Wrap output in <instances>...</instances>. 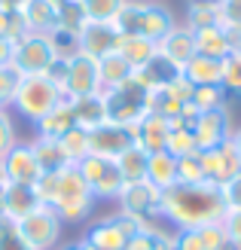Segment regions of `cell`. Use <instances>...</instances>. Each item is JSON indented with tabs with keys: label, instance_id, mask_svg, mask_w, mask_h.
<instances>
[{
	"label": "cell",
	"instance_id": "9",
	"mask_svg": "<svg viewBox=\"0 0 241 250\" xmlns=\"http://www.w3.org/2000/svg\"><path fill=\"white\" fill-rule=\"evenodd\" d=\"M19 232L31 250H61V241H65V223L46 205L19 220Z\"/></svg>",
	"mask_w": 241,
	"mask_h": 250
},
{
	"label": "cell",
	"instance_id": "25",
	"mask_svg": "<svg viewBox=\"0 0 241 250\" xmlns=\"http://www.w3.org/2000/svg\"><path fill=\"white\" fill-rule=\"evenodd\" d=\"M147 180L156 186L159 192H165L168 186L177 183V159L171 153H150L147 156Z\"/></svg>",
	"mask_w": 241,
	"mask_h": 250
},
{
	"label": "cell",
	"instance_id": "4",
	"mask_svg": "<svg viewBox=\"0 0 241 250\" xmlns=\"http://www.w3.org/2000/svg\"><path fill=\"white\" fill-rule=\"evenodd\" d=\"M150 95L153 92H150L137 77H131L129 83L116 85V89H104L101 92V101H104L107 122L134 128V125L150 113Z\"/></svg>",
	"mask_w": 241,
	"mask_h": 250
},
{
	"label": "cell",
	"instance_id": "13",
	"mask_svg": "<svg viewBox=\"0 0 241 250\" xmlns=\"http://www.w3.org/2000/svg\"><path fill=\"white\" fill-rule=\"evenodd\" d=\"M137 144L134 128L129 125H116V122H101L98 128L88 131V146H92L95 156H104V159H119L129 146Z\"/></svg>",
	"mask_w": 241,
	"mask_h": 250
},
{
	"label": "cell",
	"instance_id": "3",
	"mask_svg": "<svg viewBox=\"0 0 241 250\" xmlns=\"http://www.w3.org/2000/svg\"><path fill=\"white\" fill-rule=\"evenodd\" d=\"M95 202H98V198L92 195V189L86 186V180L80 177L77 168L58 171V177H55V195H52V202H49V208L61 217L65 226L86 223L88 217L95 214Z\"/></svg>",
	"mask_w": 241,
	"mask_h": 250
},
{
	"label": "cell",
	"instance_id": "41",
	"mask_svg": "<svg viewBox=\"0 0 241 250\" xmlns=\"http://www.w3.org/2000/svg\"><path fill=\"white\" fill-rule=\"evenodd\" d=\"M16 144H19L16 116H12V110H0V159H3Z\"/></svg>",
	"mask_w": 241,
	"mask_h": 250
},
{
	"label": "cell",
	"instance_id": "32",
	"mask_svg": "<svg viewBox=\"0 0 241 250\" xmlns=\"http://www.w3.org/2000/svg\"><path fill=\"white\" fill-rule=\"evenodd\" d=\"M58 141H61V149H65V156H67V162H70L73 168H77L80 162L92 153V146H88V131L80 128V125H73V128L65 137H58Z\"/></svg>",
	"mask_w": 241,
	"mask_h": 250
},
{
	"label": "cell",
	"instance_id": "29",
	"mask_svg": "<svg viewBox=\"0 0 241 250\" xmlns=\"http://www.w3.org/2000/svg\"><path fill=\"white\" fill-rule=\"evenodd\" d=\"M186 28L201 31L211 24H220V0H189L186 3Z\"/></svg>",
	"mask_w": 241,
	"mask_h": 250
},
{
	"label": "cell",
	"instance_id": "12",
	"mask_svg": "<svg viewBox=\"0 0 241 250\" xmlns=\"http://www.w3.org/2000/svg\"><path fill=\"white\" fill-rule=\"evenodd\" d=\"M119 28L113 21H92L88 19L83 24V31L77 34V52L88 55V58H104L110 52H116V46H119Z\"/></svg>",
	"mask_w": 241,
	"mask_h": 250
},
{
	"label": "cell",
	"instance_id": "38",
	"mask_svg": "<svg viewBox=\"0 0 241 250\" xmlns=\"http://www.w3.org/2000/svg\"><path fill=\"white\" fill-rule=\"evenodd\" d=\"M223 89L226 95H241V52H229L223 58Z\"/></svg>",
	"mask_w": 241,
	"mask_h": 250
},
{
	"label": "cell",
	"instance_id": "40",
	"mask_svg": "<svg viewBox=\"0 0 241 250\" xmlns=\"http://www.w3.org/2000/svg\"><path fill=\"white\" fill-rule=\"evenodd\" d=\"M196 232H198L201 247H205V250H232L229 238H226V232H223V223H208V226H201Z\"/></svg>",
	"mask_w": 241,
	"mask_h": 250
},
{
	"label": "cell",
	"instance_id": "24",
	"mask_svg": "<svg viewBox=\"0 0 241 250\" xmlns=\"http://www.w3.org/2000/svg\"><path fill=\"white\" fill-rule=\"evenodd\" d=\"M116 52L131 64V70H141L150 58H153L159 52V46L153 40H147V37H137V34H122L119 37V46Z\"/></svg>",
	"mask_w": 241,
	"mask_h": 250
},
{
	"label": "cell",
	"instance_id": "42",
	"mask_svg": "<svg viewBox=\"0 0 241 250\" xmlns=\"http://www.w3.org/2000/svg\"><path fill=\"white\" fill-rule=\"evenodd\" d=\"M24 34H28V31H24L19 12H6L3 6H0V37H6V40L16 43L19 37H24Z\"/></svg>",
	"mask_w": 241,
	"mask_h": 250
},
{
	"label": "cell",
	"instance_id": "18",
	"mask_svg": "<svg viewBox=\"0 0 241 250\" xmlns=\"http://www.w3.org/2000/svg\"><path fill=\"white\" fill-rule=\"evenodd\" d=\"M19 16H22V24L28 34H52L58 24L55 0H24Z\"/></svg>",
	"mask_w": 241,
	"mask_h": 250
},
{
	"label": "cell",
	"instance_id": "47",
	"mask_svg": "<svg viewBox=\"0 0 241 250\" xmlns=\"http://www.w3.org/2000/svg\"><path fill=\"white\" fill-rule=\"evenodd\" d=\"M174 250H205V247H201V238L196 229H183L174 238Z\"/></svg>",
	"mask_w": 241,
	"mask_h": 250
},
{
	"label": "cell",
	"instance_id": "10",
	"mask_svg": "<svg viewBox=\"0 0 241 250\" xmlns=\"http://www.w3.org/2000/svg\"><path fill=\"white\" fill-rule=\"evenodd\" d=\"M116 205H119L122 214L137 217V220H156V217H162V192L150 180L125 183L119 198H116Z\"/></svg>",
	"mask_w": 241,
	"mask_h": 250
},
{
	"label": "cell",
	"instance_id": "16",
	"mask_svg": "<svg viewBox=\"0 0 241 250\" xmlns=\"http://www.w3.org/2000/svg\"><path fill=\"white\" fill-rule=\"evenodd\" d=\"M156 46H159V52H162L165 58H171L174 64L183 67L186 61L196 55V34H193V28H186L183 21H177Z\"/></svg>",
	"mask_w": 241,
	"mask_h": 250
},
{
	"label": "cell",
	"instance_id": "8",
	"mask_svg": "<svg viewBox=\"0 0 241 250\" xmlns=\"http://www.w3.org/2000/svg\"><path fill=\"white\" fill-rule=\"evenodd\" d=\"M77 171H80V177L86 180V186L92 189V195L98 198V202H116L122 186H125L116 159H104V156L88 153L77 165Z\"/></svg>",
	"mask_w": 241,
	"mask_h": 250
},
{
	"label": "cell",
	"instance_id": "44",
	"mask_svg": "<svg viewBox=\"0 0 241 250\" xmlns=\"http://www.w3.org/2000/svg\"><path fill=\"white\" fill-rule=\"evenodd\" d=\"M220 223H223L226 238H229V247L241 250V210H226V217Z\"/></svg>",
	"mask_w": 241,
	"mask_h": 250
},
{
	"label": "cell",
	"instance_id": "43",
	"mask_svg": "<svg viewBox=\"0 0 241 250\" xmlns=\"http://www.w3.org/2000/svg\"><path fill=\"white\" fill-rule=\"evenodd\" d=\"M220 28L226 31L241 28V0H220Z\"/></svg>",
	"mask_w": 241,
	"mask_h": 250
},
{
	"label": "cell",
	"instance_id": "14",
	"mask_svg": "<svg viewBox=\"0 0 241 250\" xmlns=\"http://www.w3.org/2000/svg\"><path fill=\"white\" fill-rule=\"evenodd\" d=\"M0 162H3V177H6V183L37 186V180L43 177V168H40V162L34 159L28 141H19Z\"/></svg>",
	"mask_w": 241,
	"mask_h": 250
},
{
	"label": "cell",
	"instance_id": "2",
	"mask_svg": "<svg viewBox=\"0 0 241 250\" xmlns=\"http://www.w3.org/2000/svg\"><path fill=\"white\" fill-rule=\"evenodd\" d=\"M113 24L119 28V34H137V37H147V40L159 43L177 24V16L162 0H125Z\"/></svg>",
	"mask_w": 241,
	"mask_h": 250
},
{
	"label": "cell",
	"instance_id": "50",
	"mask_svg": "<svg viewBox=\"0 0 241 250\" xmlns=\"http://www.w3.org/2000/svg\"><path fill=\"white\" fill-rule=\"evenodd\" d=\"M61 250H98V247H92V244H88V241L77 238V241H73V244H65V247H61Z\"/></svg>",
	"mask_w": 241,
	"mask_h": 250
},
{
	"label": "cell",
	"instance_id": "11",
	"mask_svg": "<svg viewBox=\"0 0 241 250\" xmlns=\"http://www.w3.org/2000/svg\"><path fill=\"white\" fill-rule=\"evenodd\" d=\"M232 131H235V122H232L229 104L217 107V110H208V113H198L196 122H193L196 149H198V153H205V149L220 146L223 141H229V137H232Z\"/></svg>",
	"mask_w": 241,
	"mask_h": 250
},
{
	"label": "cell",
	"instance_id": "55",
	"mask_svg": "<svg viewBox=\"0 0 241 250\" xmlns=\"http://www.w3.org/2000/svg\"><path fill=\"white\" fill-rule=\"evenodd\" d=\"M6 183V177H3V162H0V186Z\"/></svg>",
	"mask_w": 241,
	"mask_h": 250
},
{
	"label": "cell",
	"instance_id": "46",
	"mask_svg": "<svg viewBox=\"0 0 241 250\" xmlns=\"http://www.w3.org/2000/svg\"><path fill=\"white\" fill-rule=\"evenodd\" d=\"M193 89H196V85L189 83V80L183 77V73H180V77H177L171 85H165V92H168L171 98H177L180 104H189V98H193Z\"/></svg>",
	"mask_w": 241,
	"mask_h": 250
},
{
	"label": "cell",
	"instance_id": "52",
	"mask_svg": "<svg viewBox=\"0 0 241 250\" xmlns=\"http://www.w3.org/2000/svg\"><path fill=\"white\" fill-rule=\"evenodd\" d=\"M22 3H24V0H0V6H3L6 12H19Z\"/></svg>",
	"mask_w": 241,
	"mask_h": 250
},
{
	"label": "cell",
	"instance_id": "6",
	"mask_svg": "<svg viewBox=\"0 0 241 250\" xmlns=\"http://www.w3.org/2000/svg\"><path fill=\"white\" fill-rule=\"evenodd\" d=\"M55 61H58V52H55V43L49 34H24L12 43L9 64L22 77H43V73L52 70Z\"/></svg>",
	"mask_w": 241,
	"mask_h": 250
},
{
	"label": "cell",
	"instance_id": "26",
	"mask_svg": "<svg viewBox=\"0 0 241 250\" xmlns=\"http://www.w3.org/2000/svg\"><path fill=\"white\" fill-rule=\"evenodd\" d=\"M134 77V70L131 64L125 61L119 52H110L104 58H98V80H101V92L104 89H116V85L122 83H129Z\"/></svg>",
	"mask_w": 241,
	"mask_h": 250
},
{
	"label": "cell",
	"instance_id": "7",
	"mask_svg": "<svg viewBox=\"0 0 241 250\" xmlns=\"http://www.w3.org/2000/svg\"><path fill=\"white\" fill-rule=\"evenodd\" d=\"M137 235H141V220L122 214V210H113L83 232V241H88L98 250H125V244Z\"/></svg>",
	"mask_w": 241,
	"mask_h": 250
},
{
	"label": "cell",
	"instance_id": "23",
	"mask_svg": "<svg viewBox=\"0 0 241 250\" xmlns=\"http://www.w3.org/2000/svg\"><path fill=\"white\" fill-rule=\"evenodd\" d=\"M183 77L198 89V85H223V61L193 55L183 64Z\"/></svg>",
	"mask_w": 241,
	"mask_h": 250
},
{
	"label": "cell",
	"instance_id": "37",
	"mask_svg": "<svg viewBox=\"0 0 241 250\" xmlns=\"http://www.w3.org/2000/svg\"><path fill=\"white\" fill-rule=\"evenodd\" d=\"M19 83H22V73L12 67V64H0V110H9L12 98L19 92Z\"/></svg>",
	"mask_w": 241,
	"mask_h": 250
},
{
	"label": "cell",
	"instance_id": "15",
	"mask_svg": "<svg viewBox=\"0 0 241 250\" xmlns=\"http://www.w3.org/2000/svg\"><path fill=\"white\" fill-rule=\"evenodd\" d=\"M201 165H205V183L223 186L226 180H232L241 171V162H238L232 137L223 141L220 146H214V149H205V153H201Z\"/></svg>",
	"mask_w": 241,
	"mask_h": 250
},
{
	"label": "cell",
	"instance_id": "54",
	"mask_svg": "<svg viewBox=\"0 0 241 250\" xmlns=\"http://www.w3.org/2000/svg\"><path fill=\"white\" fill-rule=\"evenodd\" d=\"M3 186H6V183H3ZM3 186H0V220L6 217V214H3Z\"/></svg>",
	"mask_w": 241,
	"mask_h": 250
},
{
	"label": "cell",
	"instance_id": "5",
	"mask_svg": "<svg viewBox=\"0 0 241 250\" xmlns=\"http://www.w3.org/2000/svg\"><path fill=\"white\" fill-rule=\"evenodd\" d=\"M61 101H65V95H61V89L46 77V73L43 77H22L19 92H16V98H12L9 110L37 125L49 110L58 107Z\"/></svg>",
	"mask_w": 241,
	"mask_h": 250
},
{
	"label": "cell",
	"instance_id": "20",
	"mask_svg": "<svg viewBox=\"0 0 241 250\" xmlns=\"http://www.w3.org/2000/svg\"><path fill=\"white\" fill-rule=\"evenodd\" d=\"M28 146H31L34 159L40 162L43 174H58V171H65V168H73L70 162H67V156H65V149H61V141H58V137H43V134H37V137H31V141H28Z\"/></svg>",
	"mask_w": 241,
	"mask_h": 250
},
{
	"label": "cell",
	"instance_id": "48",
	"mask_svg": "<svg viewBox=\"0 0 241 250\" xmlns=\"http://www.w3.org/2000/svg\"><path fill=\"white\" fill-rule=\"evenodd\" d=\"M125 250H162V244L153 241L150 235H137V238H131L129 244H125Z\"/></svg>",
	"mask_w": 241,
	"mask_h": 250
},
{
	"label": "cell",
	"instance_id": "53",
	"mask_svg": "<svg viewBox=\"0 0 241 250\" xmlns=\"http://www.w3.org/2000/svg\"><path fill=\"white\" fill-rule=\"evenodd\" d=\"M232 144H235V153H238V162H241V125H235V131H232Z\"/></svg>",
	"mask_w": 241,
	"mask_h": 250
},
{
	"label": "cell",
	"instance_id": "19",
	"mask_svg": "<svg viewBox=\"0 0 241 250\" xmlns=\"http://www.w3.org/2000/svg\"><path fill=\"white\" fill-rule=\"evenodd\" d=\"M37 208H43L40 195L34 186H22V183H6L3 186V214L9 220H24L28 214H34Z\"/></svg>",
	"mask_w": 241,
	"mask_h": 250
},
{
	"label": "cell",
	"instance_id": "36",
	"mask_svg": "<svg viewBox=\"0 0 241 250\" xmlns=\"http://www.w3.org/2000/svg\"><path fill=\"white\" fill-rule=\"evenodd\" d=\"M80 3H83L86 16L92 21H113L125 0H80Z\"/></svg>",
	"mask_w": 241,
	"mask_h": 250
},
{
	"label": "cell",
	"instance_id": "30",
	"mask_svg": "<svg viewBox=\"0 0 241 250\" xmlns=\"http://www.w3.org/2000/svg\"><path fill=\"white\" fill-rule=\"evenodd\" d=\"M55 19H58L55 28L67 31L73 37H77L83 31V24L88 21V16H86V9H83L80 0H55Z\"/></svg>",
	"mask_w": 241,
	"mask_h": 250
},
{
	"label": "cell",
	"instance_id": "34",
	"mask_svg": "<svg viewBox=\"0 0 241 250\" xmlns=\"http://www.w3.org/2000/svg\"><path fill=\"white\" fill-rule=\"evenodd\" d=\"M193 149H196L193 128H186V125H177V122H171L168 141H165V153H171L174 159H180V156H186V153H193Z\"/></svg>",
	"mask_w": 241,
	"mask_h": 250
},
{
	"label": "cell",
	"instance_id": "39",
	"mask_svg": "<svg viewBox=\"0 0 241 250\" xmlns=\"http://www.w3.org/2000/svg\"><path fill=\"white\" fill-rule=\"evenodd\" d=\"M0 250H31L19 232V220H9V217L0 220Z\"/></svg>",
	"mask_w": 241,
	"mask_h": 250
},
{
	"label": "cell",
	"instance_id": "51",
	"mask_svg": "<svg viewBox=\"0 0 241 250\" xmlns=\"http://www.w3.org/2000/svg\"><path fill=\"white\" fill-rule=\"evenodd\" d=\"M229 46H232V52H241V28L229 31Z\"/></svg>",
	"mask_w": 241,
	"mask_h": 250
},
{
	"label": "cell",
	"instance_id": "21",
	"mask_svg": "<svg viewBox=\"0 0 241 250\" xmlns=\"http://www.w3.org/2000/svg\"><path fill=\"white\" fill-rule=\"evenodd\" d=\"M168 131H171V122L165 116H156V113H147L141 122L134 125L137 146H141L144 153H162L165 141H168Z\"/></svg>",
	"mask_w": 241,
	"mask_h": 250
},
{
	"label": "cell",
	"instance_id": "31",
	"mask_svg": "<svg viewBox=\"0 0 241 250\" xmlns=\"http://www.w3.org/2000/svg\"><path fill=\"white\" fill-rule=\"evenodd\" d=\"M147 156L141 146H129L125 153L116 159V165H119V174H122V180L125 183H134V180H147Z\"/></svg>",
	"mask_w": 241,
	"mask_h": 250
},
{
	"label": "cell",
	"instance_id": "1",
	"mask_svg": "<svg viewBox=\"0 0 241 250\" xmlns=\"http://www.w3.org/2000/svg\"><path fill=\"white\" fill-rule=\"evenodd\" d=\"M162 217L177 232L201 229L226 217L220 186L214 183H174L162 192Z\"/></svg>",
	"mask_w": 241,
	"mask_h": 250
},
{
	"label": "cell",
	"instance_id": "22",
	"mask_svg": "<svg viewBox=\"0 0 241 250\" xmlns=\"http://www.w3.org/2000/svg\"><path fill=\"white\" fill-rule=\"evenodd\" d=\"M193 34H196V55L223 61L226 55L232 52V46H229V31L220 28V24H211V28H201V31H193Z\"/></svg>",
	"mask_w": 241,
	"mask_h": 250
},
{
	"label": "cell",
	"instance_id": "28",
	"mask_svg": "<svg viewBox=\"0 0 241 250\" xmlns=\"http://www.w3.org/2000/svg\"><path fill=\"white\" fill-rule=\"evenodd\" d=\"M70 101V98H67ZM73 107V119H77L80 128L92 131L98 128L101 122H107V113H104V101H101V95H88V98H73L70 101Z\"/></svg>",
	"mask_w": 241,
	"mask_h": 250
},
{
	"label": "cell",
	"instance_id": "35",
	"mask_svg": "<svg viewBox=\"0 0 241 250\" xmlns=\"http://www.w3.org/2000/svg\"><path fill=\"white\" fill-rule=\"evenodd\" d=\"M177 183H205V165L198 149L177 159Z\"/></svg>",
	"mask_w": 241,
	"mask_h": 250
},
{
	"label": "cell",
	"instance_id": "49",
	"mask_svg": "<svg viewBox=\"0 0 241 250\" xmlns=\"http://www.w3.org/2000/svg\"><path fill=\"white\" fill-rule=\"evenodd\" d=\"M9 58H12V40L0 37V64H9Z\"/></svg>",
	"mask_w": 241,
	"mask_h": 250
},
{
	"label": "cell",
	"instance_id": "17",
	"mask_svg": "<svg viewBox=\"0 0 241 250\" xmlns=\"http://www.w3.org/2000/svg\"><path fill=\"white\" fill-rule=\"evenodd\" d=\"M180 73H183L180 64H174L171 58H165L162 52H156L141 70H134V77L141 80L150 92H159V89H165V85H171L177 77H180Z\"/></svg>",
	"mask_w": 241,
	"mask_h": 250
},
{
	"label": "cell",
	"instance_id": "33",
	"mask_svg": "<svg viewBox=\"0 0 241 250\" xmlns=\"http://www.w3.org/2000/svg\"><path fill=\"white\" fill-rule=\"evenodd\" d=\"M189 104H193L198 113H208V110H217V107L229 104V95H226L223 85H198V89H193Z\"/></svg>",
	"mask_w": 241,
	"mask_h": 250
},
{
	"label": "cell",
	"instance_id": "45",
	"mask_svg": "<svg viewBox=\"0 0 241 250\" xmlns=\"http://www.w3.org/2000/svg\"><path fill=\"white\" fill-rule=\"evenodd\" d=\"M220 195H223L226 210H241V171L235 174L232 180H226L220 186Z\"/></svg>",
	"mask_w": 241,
	"mask_h": 250
},
{
	"label": "cell",
	"instance_id": "27",
	"mask_svg": "<svg viewBox=\"0 0 241 250\" xmlns=\"http://www.w3.org/2000/svg\"><path fill=\"white\" fill-rule=\"evenodd\" d=\"M73 125H77V119H73V107L65 98L58 107H52L40 122H37V134H43V137H65Z\"/></svg>",
	"mask_w": 241,
	"mask_h": 250
}]
</instances>
